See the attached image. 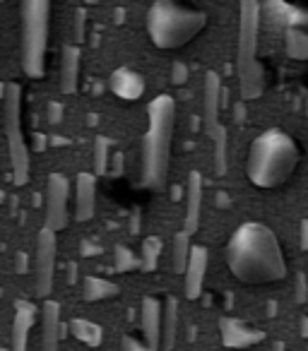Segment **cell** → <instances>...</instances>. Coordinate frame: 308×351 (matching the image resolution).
<instances>
[{"label":"cell","instance_id":"obj_11","mask_svg":"<svg viewBox=\"0 0 308 351\" xmlns=\"http://www.w3.org/2000/svg\"><path fill=\"white\" fill-rule=\"evenodd\" d=\"M162 322H164V306L154 296H145L140 303V325L145 335V344L150 351L162 349Z\"/></svg>","mask_w":308,"mask_h":351},{"label":"cell","instance_id":"obj_36","mask_svg":"<svg viewBox=\"0 0 308 351\" xmlns=\"http://www.w3.org/2000/svg\"><path fill=\"white\" fill-rule=\"evenodd\" d=\"M15 265H17V272H20V274L29 272V258H27V253H17Z\"/></svg>","mask_w":308,"mask_h":351},{"label":"cell","instance_id":"obj_10","mask_svg":"<svg viewBox=\"0 0 308 351\" xmlns=\"http://www.w3.org/2000/svg\"><path fill=\"white\" fill-rule=\"evenodd\" d=\"M70 181L63 173H51L46 181V219L44 226L51 231H63L70 224Z\"/></svg>","mask_w":308,"mask_h":351},{"label":"cell","instance_id":"obj_42","mask_svg":"<svg viewBox=\"0 0 308 351\" xmlns=\"http://www.w3.org/2000/svg\"><path fill=\"white\" fill-rule=\"evenodd\" d=\"M270 351H287V344H284V341H272Z\"/></svg>","mask_w":308,"mask_h":351},{"label":"cell","instance_id":"obj_14","mask_svg":"<svg viewBox=\"0 0 308 351\" xmlns=\"http://www.w3.org/2000/svg\"><path fill=\"white\" fill-rule=\"evenodd\" d=\"M207 263H210V250L205 245H193L191 250V260H188L186 267V284H183V293L186 298L196 301L202 293V284H205V274H207Z\"/></svg>","mask_w":308,"mask_h":351},{"label":"cell","instance_id":"obj_23","mask_svg":"<svg viewBox=\"0 0 308 351\" xmlns=\"http://www.w3.org/2000/svg\"><path fill=\"white\" fill-rule=\"evenodd\" d=\"M284 46H287V56L292 60H308V32L298 29V27H289L287 36H284Z\"/></svg>","mask_w":308,"mask_h":351},{"label":"cell","instance_id":"obj_15","mask_svg":"<svg viewBox=\"0 0 308 351\" xmlns=\"http://www.w3.org/2000/svg\"><path fill=\"white\" fill-rule=\"evenodd\" d=\"M68 325L60 320L58 301H44L41 306V351H58V341Z\"/></svg>","mask_w":308,"mask_h":351},{"label":"cell","instance_id":"obj_12","mask_svg":"<svg viewBox=\"0 0 308 351\" xmlns=\"http://www.w3.org/2000/svg\"><path fill=\"white\" fill-rule=\"evenodd\" d=\"M220 332H222V344L226 349H248V346H255L265 339L263 330L248 327L246 322L236 320V317H222Z\"/></svg>","mask_w":308,"mask_h":351},{"label":"cell","instance_id":"obj_31","mask_svg":"<svg viewBox=\"0 0 308 351\" xmlns=\"http://www.w3.org/2000/svg\"><path fill=\"white\" fill-rule=\"evenodd\" d=\"M49 123L51 125H60L63 123V106L58 101H49Z\"/></svg>","mask_w":308,"mask_h":351},{"label":"cell","instance_id":"obj_30","mask_svg":"<svg viewBox=\"0 0 308 351\" xmlns=\"http://www.w3.org/2000/svg\"><path fill=\"white\" fill-rule=\"evenodd\" d=\"M171 82L174 84H186L188 82V65L186 63H174L171 65Z\"/></svg>","mask_w":308,"mask_h":351},{"label":"cell","instance_id":"obj_28","mask_svg":"<svg viewBox=\"0 0 308 351\" xmlns=\"http://www.w3.org/2000/svg\"><path fill=\"white\" fill-rule=\"evenodd\" d=\"M294 298H296V303L308 301V274L306 272L294 274Z\"/></svg>","mask_w":308,"mask_h":351},{"label":"cell","instance_id":"obj_2","mask_svg":"<svg viewBox=\"0 0 308 351\" xmlns=\"http://www.w3.org/2000/svg\"><path fill=\"white\" fill-rule=\"evenodd\" d=\"M174 125L176 104L169 94H159L147 106V132L142 140V186L152 191H162L167 183Z\"/></svg>","mask_w":308,"mask_h":351},{"label":"cell","instance_id":"obj_19","mask_svg":"<svg viewBox=\"0 0 308 351\" xmlns=\"http://www.w3.org/2000/svg\"><path fill=\"white\" fill-rule=\"evenodd\" d=\"M108 87L116 97L132 101V99H140L145 94V77L132 68H118L108 77Z\"/></svg>","mask_w":308,"mask_h":351},{"label":"cell","instance_id":"obj_26","mask_svg":"<svg viewBox=\"0 0 308 351\" xmlns=\"http://www.w3.org/2000/svg\"><path fill=\"white\" fill-rule=\"evenodd\" d=\"M137 267H140V260L135 258V253L128 245H116L113 248V269L116 272H132Z\"/></svg>","mask_w":308,"mask_h":351},{"label":"cell","instance_id":"obj_6","mask_svg":"<svg viewBox=\"0 0 308 351\" xmlns=\"http://www.w3.org/2000/svg\"><path fill=\"white\" fill-rule=\"evenodd\" d=\"M51 3L49 0H27L22 3V34L20 63L27 77L39 80L46 73V49H49Z\"/></svg>","mask_w":308,"mask_h":351},{"label":"cell","instance_id":"obj_40","mask_svg":"<svg viewBox=\"0 0 308 351\" xmlns=\"http://www.w3.org/2000/svg\"><path fill=\"white\" fill-rule=\"evenodd\" d=\"M130 234H140V212H135V215L130 217Z\"/></svg>","mask_w":308,"mask_h":351},{"label":"cell","instance_id":"obj_37","mask_svg":"<svg viewBox=\"0 0 308 351\" xmlns=\"http://www.w3.org/2000/svg\"><path fill=\"white\" fill-rule=\"evenodd\" d=\"M123 166H126V156L123 152H116L113 154V176H123Z\"/></svg>","mask_w":308,"mask_h":351},{"label":"cell","instance_id":"obj_1","mask_svg":"<svg viewBox=\"0 0 308 351\" xmlns=\"http://www.w3.org/2000/svg\"><path fill=\"white\" fill-rule=\"evenodd\" d=\"M226 265L246 284L277 282L287 274L277 236L260 221L241 224L234 231L226 243Z\"/></svg>","mask_w":308,"mask_h":351},{"label":"cell","instance_id":"obj_46","mask_svg":"<svg viewBox=\"0 0 308 351\" xmlns=\"http://www.w3.org/2000/svg\"><path fill=\"white\" fill-rule=\"evenodd\" d=\"M306 351H308V349H306Z\"/></svg>","mask_w":308,"mask_h":351},{"label":"cell","instance_id":"obj_4","mask_svg":"<svg viewBox=\"0 0 308 351\" xmlns=\"http://www.w3.org/2000/svg\"><path fill=\"white\" fill-rule=\"evenodd\" d=\"M260 5L255 0L241 3L239 46H236V75H239L241 101L260 99L265 92V70L258 60Z\"/></svg>","mask_w":308,"mask_h":351},{"label":"cell","instance_id":"obj_21","mask_svg":"<svg viewBox=\"0 0 308 351\" xmlns=\"http://www.w3.org/2000/svg\"><path fill=\"white\" fill-rule=\"evenodd\" d=\"M178 332V301L174 296H167L164 301V322H162V349L171 351L176 344Z\"/></svg>","mask_w":308,"mask_h":351},{"label":"cell","instance_id":"obj_38","mask_svg":"<svg viewBox=\"0 0 308 351\" xmlns=\"http://www.w3.org/2000/svg\"><path fill=\"white\" fill-rule=\"evenodd\" d=\"M46 147H49V140H46V135H44V132H36V135H34V149L36 152H44Z\"/></svg>","mask_w":308,"mask_h":351},{"label":"cell","instance_id":"obj_17","mask_svg":"<svg viewBox=\"0 0 308 351\" xmlns=\"http://www.w3.org/2000/svg\"><path fill=\"white\" fill-rule=\"evenodd\" d=\"M200 210H202V176L200 171H191L186 183V219L183 231L193 236L200 226Z\"/></svg>","mask_w":308,"mask_h":351},{"label":"cell","instance_id":"obj_20","mask_svg":"<svg viewBox=\"0 0 308 351\" xmlns=\"http://www.w3.org/2000/svg\"><path fill=\"white\" fill-rule=\"evenodd\" d=\"M68 332L78 341L92 346V349H97V346L102 344V337H104L102 325H99V322H92V320H84V317H75V320H70Z\"/></svg>","mask_w":308,"mask_h":351},{"label":"cell","instance_id":"obj_34","mask_svg":"<svg viewBox=\"0 0 308 351\" xmlns=\"http://www.w3.org/2000/svg\"><path fill=\"white\" fill-rule=\"evenodd\" d=\"M234 123L236 125H244L246 123V101L234 104Z\"/></svg>","mask_w":308,"mask_h":351},{"label":"cell","instance_id":"obj_33","mask_svg":"<svg viewBox=\"0 0 308 351\" xmlns=\"http://www.w3.org/2000/svg\"><path fill=\"white\" fill-rule=\"evenodd\" d=\"M121 351H150V349H147V344H140V341L132 339V337H123Z\"/></svg>","mask_w":308,"mask_h":351},{"label":"cell","instance_id":"obj_44","mask_svg":"<svg viewBox=\"0 0 308 351\" xmlns=\"http://www.w3.org/2000/svg\"><path fill=\"white\" fill-rule=\"evenodd\" d=\"M54 145H68V140L65 137H54Z\"/></svg>","mask_w":308,"mask_h":351},{"label":"cell","instance_id":"obj_16","mask_svg":"<svg viewBox=\"0 0 308 351\" xmlns=\"http://www.w3.org/2000/svg\"><path fill=\"white\" fill-rule=\"evenodd\" d=\"M97 210V176L82 171L75 181V219L89 221Z\"/></svg>","mask_w":308,"mask_h":351},{"label":"cell","instance_id":"obj_41","mask_svg":"<svg viewBox=\"0 0 308 351\" xmlns=\"http://www.w3.org/2000/svg\"><path fill=\"white\" fill-rule=\"evenodd\" d=\"M68 282H70V284L78 282V265H75V263H70V265H68Z\"/></svg>","mask_w":308,"mask_h":351},{"label":"cell","instance_id":"obj_35","mask_svg":"<svg viewBox=\"0 0 308 351\" xmlns=\"http://www.w3.org/2000/svg\"><path fill=\"white\" fill-rule=\"evenodd\" d=\"M215 207H220V210H226V207H231V197L226 195V191H217L215 193Z\"/></svg>","mask_w":308,"mask_h":351},{"label":"cell","instance_id":"obj_18","mask_svg":"<svg viewBox=\"0 0 308 351\" xmlns=\"http://www.w3.org/2000/svg\"><path fill=\"white\" fill-rule=\"evenodd\" d=\"M80 63H82V53H80L78 44H65L60 51V75H58V87L63 94H75L80 87Z\"/></svg>","mask_w":308,"mask_h":351},{"label":"cell","instance_id":"obj_22","mask_svg":"<svg viewBox=\"0 0 308 351\" xmlns=\"http://www.w3.org/2000/svg\"><path fill=\"white\" fill-rule=\"evenodd\" d=\"M82 293L87 301H106V298L118 296V287L113 282L104 277H84L82 282Z\"/></svg>","mask_w":308,"mask_h":351},{"label":"cell","instance_id":"obj_45","mask_svg":"<svg viewBox=\"0 0 308 351\" xmlns=\"http://www.w3.org/2000/svg\"><path fill=\"white\" fill-rule=\"evenodd\" d=\"M303 111H306V116H308V92H306V97H303Z\"/></svg>","mask_w":308,"mask_h":351},{"label":"cell","instance_id":"obj_7","mask_svg":"<svg viewBox=\"0 0 308 351\" xmlns=\"http://www.w3.org/2000/svg\"><path fill=\"white\" fill-rule=\"evenodd\" d=\"M3 113H5V137H8V154H10L12 183L27 186L29 183V147L25 142L22 130V87L17 82H5L3 87Z\"/></svg>","mask_w":308,"mask_h":351},{"label":"cell","instance_id":"obj_39","mask_svg":"<svg viewBox=\"0 0 308 351\" xmlns=\"http://www.w3.org/2000/svg\"><path fill=\"white\" fill-rule=\"evenodd\" d=\"M301 250H308V219L301 221Z\"/></svg>","mask_w":308,"mask_h":351},{"label":"cell","instance_id":"obj_27","mask_svg":"<svg viewBox=\"0 0 308 351\" xmlns=\"http://www.w3.org/2000/svg\"><path fill=\"white\" fill-rule=\"evenodd\" d=\"M108 149H111V140L104 135L94 137V176H104L108 169Z\"/></svg>","mask_w":308,"mask_h":351},{"label":"cell","instance_id":"obj_24","mask_svg":"<svg viewBox=\"0 0 308 351\" xmlns=\"http://www.w3.org/2000/svg\"><path fill=\"white\" fill-rule=\"evenodd\" d=\"M162 255V239L159 236H147L142 241V258H140V269L142 272H154Z\"/></svg>","mask_w":308,"mask_h":351},{"label":"cell","instance_id":"obj_3","mask_svg":"<svg viewBox=\"0 0 308 351\" xmlns=\"http://www.w3.org/2000/svg\"><path fill=\"white\" fill-rule=\"evenodd\" d=\"M298 164L296 142L287 132L265 130L250 145L248 154V178L258 188H277L294 173Z\"/></svg>","mask_w":308,"mask_h":351},{"label":"cell","instance_id":"obj_43","mask_svg":"<svg viewBox=\"0 0 308 351\" xmlns=\"http://www.w3.org/2000/svg\"><path fill=\"white\" fill-rule=\"evenodd\" d=\"M301 337L308 339V317H301Z\"/></svg>","mask_w":308,"mask_h":351},{"label":"cell","instance_id":"obj_8","mask_svg":"<svg viewBox=\"0 0 308 351\" xmlns=\"http://www.w3.org/2000/svg\"><path fill=\"white\" fill-rule=\"evenodd\" d=\"M224 106L222 99V80L217 73L205 75V87H202V130L210 137L215 147V171L217 176L226 173V147H229V135L226 128L220 123V108Z\"/></svg>","mask_w":308,"mask_h":351},{"label":"cell","instance_id":"obj_9","mask_svg":"<svg viewBox=\"0 0 308 351\" xmlns=\"http://www.w3.org/2000/svg\"><path fill=\"white\" fill-rule=\"evenodd\" d=\"M56 258H58V236L51 229H41L36 236V293L49 301V293L54 289L56 279Z\"/></svg>","mask_w":308,"mask_h":351},{"label":"cell","instance_id":"obj_29","mask_svg":"<svg viewBox=\"0 0 308 351\" xmlns=\"http://www.w3.org/2000/svg\"><path fill=\"white\" fill-rule=\"evenodd\" d=\"M84 27H87V12H84V8H78V12H75V22H73L75 44L78 46L84 41Z\"/></svg>","mask_w":308,"mask_h":351},{"label":"cell","instance_id":"obj_32","mask_svg":"<svg viewBox=\"0 0 308 351\" xmlns=\"http://www.w3.org/2000/svg\"><path fill=\"white\" fill-rule=\"evenodd\" d=\"M102 253V248H99L97 243H92V241H80V255H82V258H94V255H99Z\"/></svg>","mask_w":308,"mask_h":351},{"label":"cell","instance_id":"obj_13","mask_svg":"<svg viewBox=\"0 0 308 351\" xmlns=\"http://www.w3.org/2000/svg\"><path fill=\"white\" fill-rule=\"evenodd\" d=\"M36 322V306L32 301H17L15 315H12V330H10V351H27L29 344V332Z\"/></svg>","mask_w":308,"mask_h":351},{"label":"cell","instance_id":"obj_25","mask_svg":"<svg viewBox=\"0 0 308 351\" xmlns=\"http://www.w3.org/2000/svg\"><path fill=\"white\" fill-rule=\"evenodd\" d=\"M191 239L193 236H188L183 229L174 236V269H176V272H186L188 260H191V250H193Z\"/></svg>","mask_w":308,"mask_h":351},{"label":"cell","instance_id":"obj_5","mask_svg":"<svg viewBox=\"0 0 308 351\" xmlns=\"http://www.w3.org/2000/svg\"><path fill=\"white\" fill-rule=\"evenodd\" d=\"M205 22V12L167 3V0H159L147 10V32H150L152 44L159 49L186 46L193 36H198Z\"/></svg>","mask_w":308,"mask_h":351}]
</instances>
